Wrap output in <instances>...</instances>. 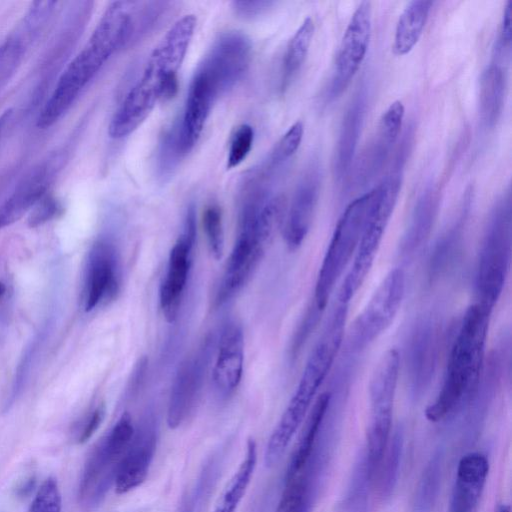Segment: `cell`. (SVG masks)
Returning <instances> with one entry per match:
<instances>
[{
  "label": "cell",
  "instance_id": "obj_15",
  "mask_svg": "<svg viewBox=\"0 0 512 512\" xmlns=\"http://www.w3.org/2000/svg\"><path fill=\"white\" fill-rule=\"evenodd\" d=\"M196 240V214L190 205L183 231L170 250L166 270L159 289V304L167 321L176 319L186 289Z\"/></svg>",
  "mask_w": 512,
  "mask_h": 512
},
{
  "label": "cell",
  "instance_id": "obj_29",
  "mask_svg": "<svg viewBox=\"0 0 512 512\" xmlns=\"http://www.w3.org/2000/svg\"><path fill=\"white\" fill-rule=\"evenodd\" d=\"M257 463V446L248 440L243 458L213 512H236L251 482Z\"/></svg>",
  "mask_w": 512,
  "mask_h": 512
},
{
  "label": "cell",
  "instance_id": "obj_26",
  "mask_svg": "<svg viewBox=\"0 0 512 512\" xmlns=\"http://www.w3.org/2000/svg\"><path fill=\"white\" fill-rule=\"evenodd\" d=\"M331 399V393L325 392L319 395L315 401L301 437L288 463L284 479L298 474L308 463L329 412Z\"/></svg>",
  "mask_w": 512,
  "mask_h": 512
},
{
  "label": "cell",
  "instance_id": "obj_21",
  "mask_svg": "<svg viewBox=\"0 0 512 512\" xmlns=\"http://www.w3.org/2000/svg\"><path fill=\"white\" fill-rule=\"evenodd\" d=\"M320 187L321 169L317 163H312L297 184L286 218L284 238L291 250L303 243L310 229Z\"/></svg>",
  "mask_w": 512,
  "mask_h": 512
},
{
  "label": "cell",
  "instance_id": "obj_19",
  "mask_svg": "<svg viewBox=\"0 0 512 512\" xmlns=\"http://www.w3.org/2000/svg\"><path fill=\"white\" fill-rule=\"evenodd\" d=\"M216 340L212 382L217 396L225 400L234 394L243 375L244 334L241 324L234 319L227 320Z\"/></svg>",
  "mask_w": 512,
  "mask_h": 512
},
{
  "label": "cell",
  "instance_id": "obj_1",
  "mask_svg": "<svg viewBox=\"0 0 512 512\" xmlns=\"http://www.w3.org/2000/svg\"><path fill=\"white\" fill-rule=\"evenodd\" d=\"M196 27L192 14L178 19L150 54L134 86L114 113L108 133L120 139L134 132L161 100L173 97L177 73L183 63Z\"/></svg>",
  "mask_w": 512,
  "mask_h": 512
},
{
  "label": "cell",
  "instance_id": "obj_34",
  "mask_svg": "<svg viewBox=\"0 0 512 512\" xmlns=\"http://www.w3.org/2000/svg\"><path fill=\"white\" fill-rule=\"evenodd\" d=\"M403 444V430L398 428L392 436L381 473L380 492L385 499L392 495L397 484Z\"/></svg>",
  "mask_w": 512,
  "mask_h": 512
},
{
  "label": "cell",
  "instance_id": "obj_33",
  "mask_svg": "<svg viewBox=\"0 0 512 512\" xmlns=\"http://www.w3.org/2000/svg\"><path fill=\"white\" fill-rule=\"evenodd\" d=\"M373 473L366 453H361L352 473L346 498V512H366L367 491Z\"/></svg>",
  "mask_w": 512,
  "mask_h": 512
},
{
  "label": "cell",
  "instance_id": "obj_4",
  "mask_svg": "<svg viewBox=\"0 0 512 512\" xmlns=\"http://www.w3.org/2000/svg\"><path fill=\"white\" fill-rule=\"evenodd\" d=\"M347 313L348 304L338 302L306 362L285 411L268 439L264 452L267 466H272L281 459L306 417L342 344Z\"/></svg>",
  "mask_w": 512,
  "mask_h": 512
},
{
  "label": "cell",
  "instance_id": "obj_24",
  "mask_svg": "<svg viewBox=\"0 0 512 512\" xmlns=\"http://www.w3.org/2000/svg\"><path fill=\"white\" fill-rule=\"evenodd\" d=\"M440 205V192L434 185L425 188L417 199L408 227L400 243L402 256L414 255L427 241Z\"/></svg>",
  "mask_w": 512,
  "mask_h": 512
},
{
  "label": "cell",
  "instance_id": "obj_25",
  "mask_svg": "<svg viewBox=\"0 0 512 512\" xmlns=\"http://www.w3.org/2000/svg\"><path fill=\"white\" fill-rule=\"evenodd\" d=\"M51 177V168L41 166L24 179L0 208V228L12 224L32 209L43 198Z\"/></svg>",
  "mask_w": 512,
  "mask_h": 512
},
{
  "label": "cell",
  "instance_id": "obj_27",
  "mask_svg": "<svg viewBox=\"0 0 512 512\" xmlns=\"http://www.w3.org/2000/svg\"><path fill=\"white\" fill-rule=\"evenodd\" d=\"M432 1L414 0L405 7L396 24L392 50L397 56L408 54L422 36Z\"/></svg>",
  "mask_w": 512,
  "mask_h": 512
},
{
  "label": "cell",
  "instance_id": "obj_8",
  "mask_svg": "<svg viewBox=\"0 0 512 512\" xmlns=\"http://www.w3.org/2000/svg\"><path fill=\"white\" fill-rule=\"evenodd\" d=\"M279 223L270 212L238 218V234L218 284L216 306L231 300L250 280Z\"/></svg>",
  "mask_w": 512,
  "mask_h": 512
},
{
  "label": "cell",
  "instance_id": "obj_38",
  "mask_svg": "<svg viewBox=\"0 0 512 512\" xmlns=\"http://www.w3.org/2000/svg\"><path fill=\"white\" fill-rule=\"evenodd\" d=\"M303 134V123L301 121L295 122L278 141L269 157L268 166L276 170L287 162L300 147Z\"/></svg>",
  "mask_w": 512,
  "mask_h": 512
},
{
  "label": "cell",
  "instance_id": "obj_46",
  "mask_svg": "<svg viewBox=\"0 0 512 512\" xmlns=\"http://www.w3.org/2000/svg\"><path fill=\"white\" fill-rule=\"evenodd\" d=\"M497 512H510V507L508 505H502Z\"/></svg>",
  "mask_w": 512,
  "mask_h": 512
},
{
  "label": "cell",
  "instance_id": "obj_32",
  "mask_svg": "<svg viewBox=\"0 0 512 512\" xmlns=\"http://www.w3.org/2000/svg\"><path fill=\"white\" fill-rule=\"evenodd\" d=\"M169 2L130 1L126 46L138 41L151 31L166 13Z\"/></svg>",
  "mask_w": 512,
  "mask_h": 512
},
{
  "label": "cell",
  "instance_id": "obj_18",
  "mask_svg": "<svg viewBox=\"0 0 512 512\" xmlns=\"http://www.w3.org/2000/svg\"><path fill=\"white\" fill-rule=\"evenodd\" d=\"M157 442V422L153 415H148L138 427H135L133 437L118 467L113 485L118 494L128 493L146 480Z\"/></svg>",
  "mask_w": 512,
  "mask_h": 512
},
{
  "label": "cell",
  "instance_id": "obj_39",
  "mask_svg": "<svg viewBox=\"0 0 512 512\" xmlns=\"http://www.w3.org/2000/svg\"><path fill=\"white\" fill-rule=\"evenodd\" d=\"M62 497L53 477H48L38 488L28 512H61Z\"/></svg>",
  "mask_w": 512,
  "mask_h": 512
},
{
  "label": "cell",
  "instance_id": "obj_43",
  "mask_svg": "<svg viewBox=\"0 0 512 512\" xmlns=\"http://www.w3.org/2000/svg\"><path fill=\"white\" fill-rule=\"evenodd\" d=\"M271 1H234L232 3L235 13L244 18H251L261 14L272 6Z\"/></svg>",
  "mask_w": 512,
  "mask_h": 512
},
{
  "label": "cell",
  "instance_id": "obj_28",
  "mask_svg": "<svg viewBox=\"0 0 512 512\" xmlns=\"http://www.w3.org/2000/svg\"><path fill=\"white\" fill-rule=\"evenodd\" d=\"M505 96V75L498 63L490 64L482 73L479 86V115L486 128L500 118Z\"/></svg>",
  "mask_w": 512,
  "mask_h": 512
},
{
  "label": "cell",
  "instance_id": "obj_48",
  "mask_svg": "<svg viewBox=\"0 0 512 512\" xmlns=\"http://www.w3.org/2000/svg\"><path fill=\"white\" fill-rule=\"evenodd\" d=\"M3 51H4V48H3V47H2V48H0V58H1V56H2Z\"/></svg>",
  "mask_w": 512,
  "mask_h": 512
},
{
  "label": "cell",
  "instance_id": "obj_20",
  "mask_svg": "<svg viewBox=\"0 0 512 512\" xmlns=\"http://www.w3.org/2000/svg\"><path fill=\"white\" fill-rule=\"evenodd\" d=\"M404 115L400 100L392 102L381 115L373 138L358 160L355 176L358 186L369 183L382 169L399 137Z\"/></svg>",
  "mask_w": 512,
  "mask_h": 512
},
{
  "label": "cell",
  "instance_id": "obj_30",
  "mask_svg": "<svg viewBox=\"0 0 512 512\" xmlns=\"http://www.w3.org/2000/svg\"><path fill=\"white\" fill-rule=\"evenodd\" d=\"M444 454L436 450L426 463L417 483L412 503V512H433L439 496Z\"/></svg>",
  "mask_w": 512,
  "mask_h": 512
},
{
  "label": "cell",
  "instance_id": "obj_37",
  "mask_svg": "<svg viewBox=\"0 0 512 512\" xmlns=\"http://www.w3.org/2000/svg\"><path fill=\"white\" fill-rule=\"evenodd\" d=\"M462 228L463 217H461L460 220L436 243L431 257V275L438 274L449 264L458 247V243L462 235Z\"/></svg>",
  "mask_w": 512,
  "mask_h": 512
},
{
  "label": "cell",
  "instance_id": "obj_22",
  "mask_svg": "<svg viewBox=\"0 0 512 512\" xmlns=\"http://www.w3.org/2000/svg\"><path fill=\"white\" fill-rule=\"evenodd\" d=\"M489 472V462L480 452L464 455L457 466L448 512H473Z\"/></svg>",
  "mask_w": 512,
  "mask_h": 512
},
{
  "label": "cell",
  "instance_id": "obj_11",
  "mask_svg": "<svg viewBox=\"0 0 512 512\" xmlns=\"http://www.w3.org/2000/svg\"><path fill=\"white\" fill-rule=\"evenodd\" d=\"M399 370V353L396 349H389L380 358L370 377V421L365 453L373 472L382 460L389 441Z\"/></svg>",
  "mask_w": 512,
  "mask_h": 512
},
{
  "label": "cell",
  "instance_id": "obj_9",
  "mask_svg": "<svg viewBox=\"0 0 512 512\" xmlns=\"http://www.w3.org/2000/svg\"><path fill=\"white\" fill-rule=\"evenodd\" d=\"M370 201L371 191L357 197L337 222L315 283L313 300L318 312L325 309L337 281L357 251Z\"/></svg>",
  "mask_w": 512,
  "mask_h": 512
},
{
  "label": "cell",
  "instance_id": "obj_10",
  "mask_svg": "<svg viewBox=\"0 0 512 512\" xmlns=\"http://www.w3.org/2000/svg\"><path fill=\"white\" fill-rule=\"evenodd\" d=\"M134 431L130 414L124 413L93 449L79 486L80 501L85 507L99 505L114 485L118 467Z\"/></svg>",
  "mask_w": 512,
  "mask_h": 512
},
{
  "label": "cell",
  "instance_id": "obj_35",
  "mask_svg": "<svg viewBox=\"0 0 512 512\" xmlns=\"http://www.w3.org/2000/svg\"><path fill=\"white\" fill-rule=\"evenodd\" d=\"M184 156L180 138L178 122L164 132L158 149V172L160 177L166 178Z\"/></svg>",
  "mask_w": 512,
  "mask_h": 512
},
{
  "label": "cell",
  "instance_id": "obj_16",
  "mask_svg": "<svg viewBox=\"0 0 512 512\" xmlns=\"http://www.w3.org/2000/svg\"><path fill=\"white\" fill-rule=\"evenodd\" d=\"M121 287V264L117 247L110 239L97 240L85 268L83 305L91 311L114 300Z\"/></svg>",
  "mask_w": 512,
  "mask_h": 512
},
{
  "label": "cell",
  "instance_id": "obj_23",
  "mask_svg": "<svg viewBox=\"0 0 512 512\" xmlns=\"http://www.w3.org/2000/svg\"><path fill=\"white\" fill-rule=\"evenodd\" d=\"M367 89H358L349 104L340 128L334 157V175L342 180L350 172L367 111Z\"/></svg>",
  "mask_w": 512,
  "mask_h": 512
},
{
  "label": "cell",
  "instance_id": "obj_5",
  "mask_svg": "<svg viewBox=\"0 0 512 512\" xmlns=\"http://www.w3.org/2000/svg\"><path fill=\"white\" fill-rule=\"evenodd\" d=\"M251 57L246 35L238 31L220 35L194 72L185 104L210 113L217 99L242 79Z\"/></svg>",
  "mask_w": 512,
  "mask_h": 512
},
{
  "label": "cell",
  "instance_id": "obj_12",
  "mask_svg": "<svg viewBox=\"0 0 512 512\" xmlns=\"http://www.w3.org/2000/svg\"><path fill=\"white\" fill-rule=\"evenodd\" d=\"M404 293L405 274L395 268L385 276L353 322L347 339L352 352L363 351L389 328L401 307Z\"/></svg>",
  "mask_w": 512,
  "mask_h": 512
},
{
  "label": "cell",
  "instance_id": "obj_7",
  "mask_svg": "<svg viewBox=\"0 0 512 512\" xmlns=\"http://www.w3.org/2000/svg\"><path fill=\"white\" fill-rule=\"evenodd\" d=\"M401 185L402 168L395 166L393 172L371 191L362 236L351 268L340 288L339 302L349 304L369 274L397 203Z\"/></svg>",
  "mask_w": 512,
  "mask_h": 512
},
{
  "label": "cell",
  "instance_id": "obj_47",
  "mask_svg": "<svg viewBox=\"0 0 512 512\" xmlns=\"http://www.w3.org/2000/svg\"><path fill=\"white\" fill-rule=\"evenodd\" d=\"M5 292V286L0 282V299L3 296Z\"/></svg>",
  "mask_w": 512,
  "mask_h": 512
},
{
  "label": "cell",
  "instance_id": "obj_3",
  "mask_svg": "<svg viewBox=\"0 0 512 512\" xmlns=\"http://www.w3.org/2000/svg\"><path fill=\"white\" fill-rule=\"evenodd\" d=\"M129 8L130 1H115L108 6L86 45L60 76L40 111L38 127L54 125L112 54L125 47Z\"/></svg>",
  "mask_w": 512,
  "mask_h": 512
},
{
  "label": "cell",
  "instance_id": "obj_42",
  "mask_svg": "<svg viewBox=\"0 0 512 512\" xmlns=\"http://www.w3.org/2000/svg\"><path fill=\"white\" fill-rule=\"evenodd\" d=\"M512 39V1L509 0L503 11L497 42V52H505L510 49Z\"/></svg>",
  "mask_w": 512,
  "mask_h": 512
},
{
  "label": "cell",
  "instance_id": "obj_31",
  "mask_svg": "<svg viewBox=\"0 0 512 512\" xmlns=\"http://www.w3.org/2000/svg\"><path fill=\"white\" fill-rule=\"evenodd\" d=\"M314 30L312 18L307 17L289 40L283 59V87L289 84L303 66L312 43Z\"/></svg>",
  "mask_w": 512,
  "mask_h": 512
},
{
  "label": "cell",
  "instance_id": "obj_44",
  "mask_svg": "<svg viewBox=\"0 0 512 512\" xmlns=\"http://www.w3.org/2000/svg\"><path fill=\"white\" fill-rule=\"evenodd\" d=\"M39 206L35 209L30 218L31 225H38L47 221L57 211V205L53 199H41Z\"/></svg>",
  "mask_w": 512,
  "mask_h": 512
},
{
  "label": "cell",
  "instance_id": "obj_40",
  "mask_svg": "<svg viewBox=\"0 0 512 512\" xmlns=\"http://www.w3.org/2000/svg\"><path fill=\"white\" fill-rule=\"evenodd\" d=\"M254 141V130L249 124H242L235 130L229 147L227 168L240 165L248 156Z\"/></svg>",
  "mask_w": 512,
  "mask_h": 512
},
{
  "label": "cell",
  "instance_id": "obj_45",
  "mask_svg": "<svg viewBox=\"0 0 512 512\" xmlns=\"http://www.w3.org/2000/svg\"><path fill=\"white\" fill-rule=\"evenodd\" d=\"M10 114H11V110H7L2 115H0V136L3 132V129H4L7 121L9 120Z\"/></svg>",
  "mask_w": 512,
  "mask_h": 512
},
{
  "label": "cell",
  "instance_id": "obj_36",
  "mask_svg": "<svg viewBox=\"0 0 512 512\" xmlns=\"http://www.w3.org/2000/svg\"><path fill=\"white\" fill-rule=\"evenodd\" d=\"M202 223L209 250L218 260L224 251V228L222 211L217 204H210L205 208Z\"/></svg>",
  "mask_w": 512,
  "mask_h": 512
},
{
  "label": "cell",
  "instance_id": "obj_41",
  "mask_svg": "<svg viewBox=\"0 0 512 512\" xmlns=\"http://www.w3.org/2000/svg\"><path fill=\"white\" fill-rule=\"evenodd\" d=\"M105 417L103 404L96 406L81 421L76 430L75 439L78 443H85L97 431Z\"/></svg>",
  "mask_w": 512,
  "mask_h": 512
},
{
  "label": "cell",
  "instance_id": "obj_6",
  "mask_svg": "<svg viewBox=\"0 0 512 512\" xmlns=\"http://www.w3.org/2000/svg\"><path fill=\"white\" fill-rule=\"evenodd\" d=\"M512 208L508 191L495 203L483 236L475 288L477 302L493 309L505 286L511 264Z\"/></svg>",
  "mask_w": 512,
  "mask_h": 512
},
{
  "label": "cell",
  "instance_id": "obj_14",
  "mask_svg": "<svg viewBox=\"0 0 512 512\" xmlns=\"http://www.w3.org/2000/svg\"><path fill=\"white\" fill-rule=\"evenodd\" d=\"M213 340L206 338L197 351L180 364L176 372L167 406V425L171 429L185 423L198 404L215 346Z\"/></svg>",
  "mask_w": 512,
  "mask_h": 512
},
{
  "label": "cell",
  "instance_id": "obj_13",
  "mask_svg": "<svg viewBox=\"0 0 512 512\" xmlns=\"http://www.w3.org/2000/svg\"><path fill=\"white\" fill-rule=\"evenodd\" d=\"M371 31L372 6L369 1H362L352 14L341 40L327 88L328 101L338 98L359 70L368 51Z\"/></svg>",
  "mask_w": 512,
  "mask_h": 512
},
{
  "label": "cell",
  "instance_id": "obj_2",
  "mask_svg": "<svg viewBox=\"0 0 512 512\" xmlns=\"http://www.w3.org/2000/svg\"><path fill=\"white\" fill-rule=\"evenodd\" d=\"M491 311L478 302L467 308L450 349L440 390L425 410L429 421H442L478 397Z\"/></svg>",
  "mask_w": 512,
  "mask_h": 512
},
{
  "label": "cell",
  "instance_id": "obj_17",
  "mask_svg": "<svg viewBox=\"0 0 512 512\" xmlns=\"http://www.w3.org/2000/svg\"><path fill=\"white\" fill-rule=\"evenodd\" d=\"M440 329L431 318L415 324L406 346V369L411 392L416 398L429 387L437 366Z\"/></svg>",
  "mask_w": 512,
  "mask_h": 512
}]
</instances>
